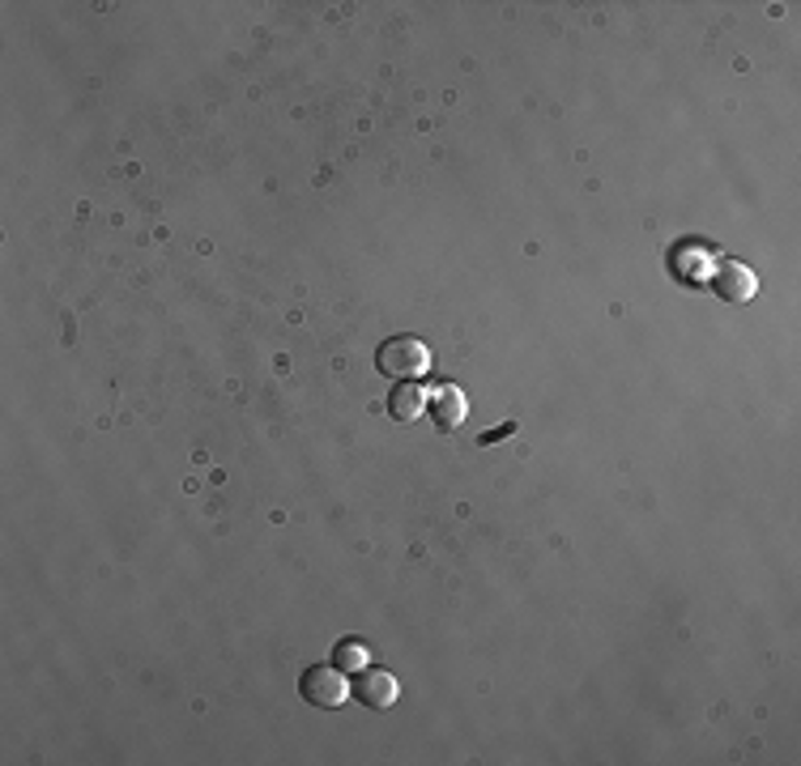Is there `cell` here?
Masks as SVG:
<instances>
[{
  "label": "cell",
  "instance_id": "6",
  "mask_svg": "<svg viewBox=\"0 0 801 766\" xmlns=\"http://www.w3.org/2000/svg\"><path fill=\"white\" fill-rule=\"evenodd\" d=\"M388 414L397 421H418L427 414V387H418V383H397L393 396H388Z\"/></svg>",
  "mask_w": 801,
  "mask_h": 766
},
{
  "label": "cell",
  "instance_id": "2",
  "mask_svg": "<svg viewBox=\"0 0 801 766\" xmlns=\"http://www.w3.org/2000/svg\"><path fill=\"white\" fill-rule=\"evenodd\" d=\"M299 694L312 703V707H324V711H333V707H341L355 686L346 682V673L337 669V664H316V669H307L303 677H299Z\"/></svg>",
  "mask_w": 801,
  "mask_h": 766
},
{
  "label": "cell",
  "instance_id": "3",
  "mask_svg": "<svg viewBox=\"0 0 801 766\" xmlns=\"http://www.w3.org/2000/svg\"><path fill=\"white\" fill-rule=\"evenodd\" d=\"M427 414L431 421L440 426V430H456L465 414H469V405H465V392L456 387V383H436V387H427Z\"/></svg>",
  "mask_w": 801,
  "mask_h": 766
},
{
  "label": "cell",
  "instance_id": "5",
  "mask_svg": "<svg viewBox=\"0 0 801 766\" xmlns=\"http://www.w3.org/2000/svg\"><path fill=\"white\" fill-rule=\"evenodd\" d=\"M721 299H729V303H751L755 299V290H759V281H755V272L746 265H738V260H721V268H717V277L708 281Z\"/></svg>",
  "mask_w": 801,
  "mask_h": 766
},
{
  "label": "cell",
  "instance_id": "7",
  "mask_svg": "<svg viewBox=\"0 0 801 766\" xmlns=\"http://www.w3.org/2000/svg\"><path fill=\"white\" fill-rule=\"evenodd\" d=\"M333 664H337V669H355V673H359V669L371 664V651L362 648V643H341V648L333 651Z\"/></svg>",
  "mask_w": 801,
  "mask_h": 766
},
{
  "label": "cell",
  "instance_id": "8",
  "mask_svg": "<svg viewBox=\"0 0 801 766\" xmlns=\"http://www.w3.org/2000/svg\"><path fill=\"white\" fill-rule=\"evenodd\" d=\"M516 434V421H503V426H495V430H486L478 443L481 448H490V443H503V439H512Z\"/></svg>",
  "mask_w": 801,
  "mask_h": 766
},
{
  "label": "cell",
  "instance_id": "1",
  "mask_svg": "<svg viewBox=\"0 0 801 766\" xmlns=\"http://www.w3.org/2000/svg\"><path fill=\"white\" fill-rule=\"evenodd\" d=\"M375 367L397 383H414L431 371V349L418 341V337H393V341L380 345L375 353Z\"/></svg>",
  "mask_w": 801,
  "mask_h": 766
},
{
  "label": "cell",
  "instance_id": "4",
  "mask_svg": "<svg viewBox=\"0 0 801 766\" xmlns=\"http://www.w3.org/2000/svg\"><path fill=\"white\" fill-rule=\"evenodd\" d=\"M355 694H359L371 711H388V707L397 703L400 686H397V677H393L388 669H371V664H367V669H359Z\"/></svg>",
  "mask_w": 801,
  "mask_h": 766
}]
</instances>
